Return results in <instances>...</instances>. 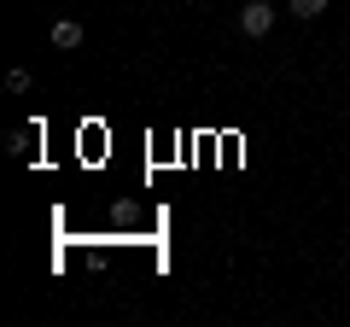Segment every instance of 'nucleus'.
Returning a JSON list of instances; mask_svg holds the SVG:
<instances>
[{"instance_id": "nucleus-3", "label": "nucleus", "mask_w": 350, "mask_h": 327, "mask_svg": "<svg viewBox=\"0 0 350 327\" xmlns=\"http://www.w3.org/2000/svg\"><path fill=\"white\" fill-rule=\"evenodd\" d=\"M321 12H327V0H292V18H304V24L321 18Z\"/></svg>"}, {"instance_id": "nucleus-1", "label": "nucleus", "mask_w": 350, "mask_h": 327, "mask_svg": "<svg viewBox=\"0 0 350 327\" xmlns=\"http://www.w3.org/2000/svg\"><path fill=\"white\" fill-rule=\"evenodd\" d=\"M239 29H245V36H269V29H275V6H269V0L239 6Z\"/></svg>"}, {"instance_id": "nucleus-2", "label": "nucleus", "mask_w": 350, "mask_h": 327, "mask_svg": "<svg viewBox=\"0 0 350 327\" xmlns=\"http://www.w3.org/2000/svg\"><path fill=\"white\" fill-rule=\"evenodd\" d=\"M53 47H82V24H70V18H64V24H53Z\"/></svg>"}, {"instance_id": "nucleus-4", "label": "nucleus", "mask_w": 350, "mask_h": 327, "mask_svg": "<svg viewBox=\"0 0 350 327\" xmlns=\"http://www.w3.org/2000/svg\"><path fill=\"white\" fill-rule=\"evenodd\" d=\"M29 140H36V129H12V135H6V146H12V158H24V152H29Z\"/></svg>"}]
</instances>
